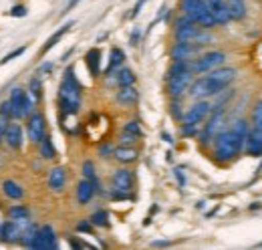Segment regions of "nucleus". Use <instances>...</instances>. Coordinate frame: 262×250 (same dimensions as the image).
<instances>
[{
    "mask_svg": "<svg viewBox=\"0 0 262 250\" xmlns=\"http://www.w3.org/2000/svg\"><path fill=\"white\" fill-rule=\"evenodd\" d=\"M244 141L246 137L238 135L232 127L226 129V131H218L216 137L212 139L214 143V157L218 161H232L234 157L240 156V152H244Z\"/></svg>",
    "mask_w": 262,
    "mask_h": 250,
    "instance_id": "nucleus-1",
    "label": "nucleus"
},
{
    "mask_svg": "<svg viewBox=\"0 0 262 250\" xmlns=\"http://www.w3.org/2000/svg\"><path fill=\"white\" fill-rule=\"evenodd\" d=\"M176 40L178 43H194V45L204 47V45L214 43V34L182 14V18L176 20Z\"/></svg>",
    "mask_w": 262,
    "mask_h": 250,
    "instance_id": "nucleus-2",
    "label": "nucleus"
},
{
    "mask_svg": "<svg viewBox=\"0 0 262 250\" xmlns=\"http://www.w3.org/2000/svg\"><path fill=\"white\" fill-rule=\"evenodd\" d=\"M180 10L184 16H188L192 23L200 25L202 29H214L216 27V20L214 16L210 14L208 6H206V0H182L180 2Z\"/></svg>",
    "mask_w": 262,
    "mask_h": 250,
    "instance_id": "nucleus-3",
    "label": "nucleus"
},
{
    "mask_svg": "<svg viewBox=\"0 0 262 250\" xmlns=\"http://www.w3.org/2000/svg\"><path fill=\"white\" fill-rule=\"evenodd\" d=\"M228 87H224L220 81H216L210 73L206 75H202V77H198L196 81H192L190 83V87H188V95L192 97V99H208V97H214V95H220L222 91H226Z\"/></svg>",
    "mask_w": 262,
    "mask_h": 250,
    "instance_id": "nucleus-4",
    "label": "nucleus"
},
{
    "mask_svg": "<svg viewBox=\"0 0 262 250\" xmlns=\"http://www.w3.org/2000/svg\"><path fill=\"white\" fill-rule=\"evenodd\" d=\"M224 62H226V53H222V51H208V53H202V55L194 57L190 61V67H192L194 75H204V73H208V71H212L216 67H222Z\"/></svg>",
    "mask_w": 262,
    "mask_h": 250,
    "instance_id": "nucleus-5",
    "label": "nucleus"
},
{
    "mask_svg": "<svg viewBox=\"0 0 262 250\" xmlns=\"http://www.w3.org/2000/svg\"><path fill=\"white\" fill-rule=\"evenodd\" d=\"M210 111H212V103L208 99H196V103L184 113L182 123H184V127H198L208 119Z\"/></svg>",
    "mask_w": 262,
    "mask_h": 250,
    "instance_id": "nucleus-6",
    "label": "nucleus"
},
{
    "mask_svg": "<svg viewBox=\"0 0 262 250\" xmlns=\"http://www.w3.org/2000/svg\"><path fill=\"white\" fill-rule=\"evenodd\" d=\"M222 121H224V107H214L212 105V111L208 115V123L204 125V129L200 131V143L202 145L212 143V139L216 137V133L222 127Z\"/></svg>",
    "mask_w": 262,
    "mask_h": 250,
    "instance_id": "nucleus-7",
    "label": "nucleus"
},
{
    "mask_svg": "<svg viewBox=\"0 0 262 250\" xmlns=\"http://www.w3.org/2000/svg\"><path fill=\"white\" fill-rule=\"evenodd\" d=\"M10 105H12V111H14V119H23V117H29L33 113V101L29 93L25 89H12L10 93Z\"/></svg>",
    "mask_w": 262,
    "mask_h": 250,
    "instance_id": "nucleus-8",
    "label": "nucleus"
},
{
    "mask_svg": "<svg viewBox=\"0 0 262 250\" xmlns=\"http://www.w3.org/2000/svg\"><path fill=\"white\" fill-rule=\"evenodd\" d=\"M29 248H45V250H55L59 248V240H57V232L53 226L45 224L38 228V232L34 234L33 242Z\"/></svg>",
    "mask_w": 262,
    "mask_h": 250,
    "instance_id": "nucleus-9",
    "label": "nucleus"
},
{
    "mask_svg": "<svg viewBox=\"0 0 262 250\" xmlns=\"http://www.w3.org/2000/svg\"><path fill=\"white\" fill-rule=\"evenodd\" d=\"M194 73H184V75H176L167 79V93L171 99H180L182 95L188 93V87L192 83Z\"/></svg>",
    "mask_w": 262,
    "mask_h": 250,
    "instance_id": "nucleus-10",
    "label": "nucleus"
},
{
    "mask_svg": "<svg viewBox=\"0 0 262 250\" xmlns=\"http://www.w3.org/2000/svg\"><path fill=\"white\" fill-rule=\"evenodd\" d=\"M27 131L33 143H40V139L47 135V121L42 113H31L29 115V123H27Z\"/></svg>",
    "mask_w": 262,
    "mask_h": 250,
    "instance_id": "nucleus-11",
    "label": "nucleus"
},
{
    "mask_svg": "<svg viewBox=\"0 0 262 250\" xmlns=\"http://www.w3.org/2000/svg\"><path fill=\"white\" fill-rule=\"evenodd\" d=\"M202 45H194V43H176L173 49L169 51L173 61H192L194 57L200 55Z\"/></svg>",
    "mask_w": 262,
    "mask_h": 250,
    "instance_id": "nucleus-12",
    "label": "nucleus"
},
{
    "mask_svg": "<svg viewBox=\"0 0 262 250\" xmlns=\"http://www.w3.org/2000/svg\"><path fill=\"white\" fill-rule=\"evenodd\" d=\"M244 152L252 157H262V129L258 127H250L246 133V141H244Z\"/></svg>",
    "mask_w": 262,
    "mask_h": 250,
    "instance_id": "nucleus-13",
    "label": "nucleus"
},
{
    "mask_svg": "<svg viewBox=\"0 0 262 250\" xmlns=\"http://www.w3.org/2000/svg\"><path fill=\"white\" fill-rule=\"evenodd\" d=\"M20 230H23V220H6V222L0 224V240L6 242V244L18 242Z\"/></svg>",
    "mask_w": 262,
    "mask_h": 250,
    "instance_id": "nucleus-14",
    "label": "nucleus"
},
{
    "mask_svg": "<svg viewBox=\"0 0 262 250\" xmlns=\"http://www.w3.org/2000/svg\"><path fill=\"white\" fill-rule=\"evenodd\" d=\"M111 184H113V192H123V194H127L133 190V184H135V176H133V172L131 170H117L115 174H113V178H111Z\"/></svg>",
    "mask_w": 262,
    "mask_h": 250,
    "instance_id": "nucleus-15",
    "label": "nucleus"
},
{
    "mask_svg": "<svg viewBox=\"0 0 262 250\" xmlns=\"http://www.w3.org/2000/svg\"><path fill=\"white\" fill-rule=\"evenodd\" d=\"M4 141L8 143V148L12 150H20L23 148V141H25V135H23V127L18 123H6L4 125V133H2Z\"/></svg>",
    "mask_w": 262,
    "mask_h": 250,
    "instance_id": "nucleus-16",
    "label": "nucleus"
},
{
    "mask_svg": "<svg viewBox=\"0 0 262 250\" xmlns=\"http://www.w3.org/2000/svg\"><path fill=\"white\" fill-rule=\"evenodd\" d=\"M206 6L210 10V14L214 16L216 25H228L230 12L226 6V0H206Z\"/></svg>",
    "mask_w": 262,
    "mask_h": 250,
    "instance_id": "nucleus-17",
    "label": "nucleus"
},
{
    "mask_svg": "<svg viewBox=\"0 0 262 250\" xmlns=\"http://www.w3.org/2000/svg\"><path fill=\"white\" fill-rule=\"evenodd\" d=\"M95 194H97V192H95V186H93L91 180L83 178V180L79 182V186H77V202H79L81 206H87V204L93 200Z\"/></svg>",
    "mask_w": 262,
    "mask_h": 250,
    "instance_id": "nucleus-18",
    "label": "nucleus"
},
{
    "mask_svg": "<svg viewBox=\"0 0 262 250\" xmlns=\"http://www.w3.org/2000/svg\"><path fill=\"white\" fill-rule=\"evenodd\" d=\"M117 103L123 105V107H131L139 101V91L133 87V85H127V87H119V91L115 95Z\"/></svg>",
    "mask_w": 262,
    "mask_h": 250,
    "instance_id": "nucleus-19",
    "label": "nucleus"
},
{
    "mask_svg": "<svg viewBox=\"0 0 262 250\" xmlns=\"http://www.w3.org/2000/svg\"><path fill=\"white\" fill-rule=\"evenodd\" d=\"M65 184H67V172L65 168H53L51 170V174H49V187L53 190V192H63L65 190Z\"/></svg>",
    "mask_w": 262,
    "mask_h": 250,
    "instance_id": "nucleus-20",
    "label": "nucleus"
},
{
    "mask_svg": "<svg viewBox=\"0 0 262 250\" xmlns=\"http://www.w3.org/2000/svg\"><path fill=\"white\" fill-rule=\"evenodd\" d=\"M226 6H228L230 20H244L246 14H248V8H246L244 0H226Z\"/></svg>",
    "mask_w": 262,
    "mask_h": 250,
    "instance_id": "nucleus-21",
    "label": "nucleus"
},
{
    "mask_svg": "<svg viewBox=\"0 0 262 250\" xmlns=\"http://www.w3.org/2000/svg\"><path fill=\"white\" fill-rule=\"evenodd\" d=\"M85 62H87V69L93 77L101 75V51L99 49H91L87 55H85Z\"/></svg>",
    "mask_w": 262,
    "mask_h": 250,
    "instance_id": "nucleus-22",
    "label": "nucleus"
},
{
    "mask_svg": "<svg viewBox=\"0 0 262 250\" xmlns=\"http://www.w3.org/2000/svg\"><path fill=\"white\" fill-rule=\"evenodd\" d=\"M2 192L10 200H20L25 196V187L20 186V184H16L14 180H4L2 182Z\"/></svg>",
    "mask_w": 262,
    "mask_h": 250,
    "instance_id": "nucleus-23",
    "label": "nucleus"
},
{
    "mask_svg": "<svg viewBox=\"0 0 262 250\" xmlns=\"http://www.w3.org/2000/svg\"><path fill=\"white\" fill-rule=\"evenodd\" d=\"M113 157L119 161V163H133L139 154L133 150V148H127V145H121V148H117V150H113Z\"/></svg>",
    "mask_w": 262,
    "mask_h": 250,
    "instance_id": "nucleus-24",
    "label": "nucleus"
},
{
    "mask_svg": "<svg viewBox=\"0 0 262 250\" xmlns=\"http://www.w3.org/2000/svg\"><path fill=\"white\" fill-rule=\"evenodd\" d=\"M125 61V53L119 49V47H113L111 53H109V67H107V75H111L113 71H117Z\"/></svg>",
    "mask_w": 262,
    "mask_h": 250,
    "instance_id": "nucleus-25",
    "label": "nucleus"
},
{
    "mask_svg": "<svg viewBox=\"0 0 262 250\" xmlns=\"http://www.w3.org/2000/svg\"><path fill=\"white\" fill-rule=\"evenodd\" d=\"M73 25H75V23H67V25H63L59 31L55 32V34H53V36H51V38L45 43V47L40 49V55H47V53H49V51H51V49H53V47H55V45H57V43L63 38V34H67V32H69V29H71Z\"/></svg>",
    "mask_w": 262,
    "mask_h": 250,
    "instance_id": "nucleus-26",
    "label": "nucleus"
},
{
    "mask_svg": "<svg viewBox=\"0 0 262 250\" xmlns=\"http://www.w3.org/2000/svg\"><path fill=\"white\" fill-rule=\"evenodd\" d=\"M38 145H40V156L45 157V159H55V157H57V150H55V145H53L51 135H45Z\"/></svg>",
    "mask_w": 262,
    "mask_h": 250,
    "instance_id": "nucleus-27",
    "label": "nucleus"
},
{
    "mask_svg": "<svg viewBox=\"0 0 262 250\" xmlns=\"http://www.w3.org/2000/svg\"><path fill=\"white\" fill-rule=\"evenodd\" d=\"M115 79H117V85H119V87L135 85V75H133V71H131V69H125V67H119Z\"/></svg>",
    "mask_w": 262,
    "mask_h": 250,
    "instance_id": "nucleus-28",
    "label": "nucleus"
},
{
    "mask_svg": "<svg viewBox=\"0 0 262 250\" xmlns=\"http://www.w3.org/2000/svg\"><path fill=\"white\" fill-rule=\"evenodd\" d=\"M89 222H91L93 226L105 228V226H109V214H107L105 210H97V212H93V214H91Z\"/></svg>",
    "mask_w": 262,
    "mask_h": 250,
    "instance_id": "nucleus-29",
    "label": "nucleus"
},
{
    "mask_svg": "<svg viewBox=\"0 0 262 250\" xmlns=\"http://www.w3.org/2000/svg\"><path fill=\"white\" fill-rule=\"evenodd\" d=\"M8 216L12 220H27L31 216V212H29L27 206H12V208L8 210Z\"/></svg>",
    "mask_w": 262,
    "mask_h": 250,
    "instance_id": "nucleus-30",
    "label": "nucleus"
},
{
    "mask_svg": "<svg viewBox=\"0 0 262 250\" xmlns=\"http://www.w3.org/2000/svg\"><path fill=\"white\" fill-rule=\"evenodd\" d=\"M29 91H31V95H33L34 99H40V97H42V83H40V79H38V77L31 79Z\"/></svg>",
    "mask_w": 262,
    "mask_h": 250,
    "instance_id": "nucleus-31",
    "label": "nucleus"
},
{
    "mask_svg": "<svg viewBox=\"0 0 262 250\" xmlns=\"http://www.w3.org/2000/svg\"><path fill=\"white\" fill-rule=\"evenodd\" d=\"M83 178L87 180H95L97 178V172H95V163L93 161H83Z\"/></svg>",
    "mask_w": 262,
    "mask_h": 250,
    "instance_id": "nucleus-32",
    "label": "nucleus"
},
{
    "mask_svg": "<svg viewBox=\"0 0 262 250\" xmlns=\"http://www.w3.org/2000/svg\"><path fill=\"white\" fill-rule=\"evenodd\" d=\"M0 117H2L4 121H8V119H14V111H12V105H10V101H4V103H0Z\"/></svg>",
    "mask_w": 262,
    "mask_h": 250,
    "instance_id": "nucleus-33",
    "label": "nucleus"
},
{
    "mask_svg": "<svg viewBox=\"0 0 262 250\" xmlns=\"http://www.w3.org/2000/svg\"><path fill=\"white\" fill-rule=\"evenodd\" d=\"M252 125L262 129V101H258L256 107L252 109Z\"/></svg>",
    "mask_w": 262,
    "mask_h": 250,
    "instance_id": "nucleus-34",
    "label": "nucleus"
},
{
    "mask_svg": "<svg viewBox=\"0 0 262 250\" xmlns=\"http://www.w3.org/2000/svg\"><path fill=\"white\" fill-rule=\"evenodd\" d=\"M123 131H125V133H129V135H135V137H141V135H143V131H141V127H139L137 121H129V123H125L123 125Z\"/></svg>",
    "mask_w": 262,
    "mask_h": 250,
    "instance_id": "nucleus-35",
    "label": "nucleus"
},
{
    "mask_svg": "<svg viewBox=\"0 0 262 250\" xmlns=\"http://www.w3.org/2000/svg\"><path fill=\"white\" fill-rule=\"evenodd\" d=\"M6 14H8V16H16V18H20V16H27V14H29V8L23 6V4H18V6H14L12 10H8Z\"/></svg>",
    "mask_w": 262,
    "mask_h": 250,
    "instance_id": "nucleus-36",
    "label": "nucleus"
},
{
    "mask_svg": "<svg viewBox=\"0 0 262 250\" xmlns=\"http://www.w3.org/2000/svg\"><path fill=\"white\" fill-rule=\"evenodd\" d=\"M25 51H27V45H25V47H18V49H14L12 53H8V55H4V59L0 61V65H4V62H8V61H12V59H16V57H18V55H23Z\"/></svg>",
    "mask_w": 262,
    "mask_h": 250,
    "instance_id": "nucleus-37",
    "label": "nucleus"
},
{
    "mask_svg": "<svg viewBox=\"0 0 262 250\" xmlns=\"http://www.w3.org/2000/svg\"><path fill=\"white\" fill-rule=\"evenodd\" d=\"M77 230L91 234V232H93V224H91V222H79V224H77Z\"/></svg>",
    "mask_w": 262,
    "mask_h": 250,
    "instance_id": "nucleus-38",
    "label": "nucleus"
},
{
    "mask_svg": "<svg viewBox=\"0 0 262 250\" xmlns=\"http://www.w3.org/2000/svg\"><path fill=\"white\" fill-rule=\"evenodd\" d=\"M139 38H141V31H139V29H133V32H131V36H129L131 47H137V45H139Z\"/></svg>",
    "mask_w": 262,
    "mask_h": 250,
    "instance_id": "nucleus-39",
    "label": "nucleus"
},
{
    "mask_svg": "<svg viewBox=\"0 0 262 250\" xmlns=\"http://www.w3.org/2000/svg\"><path fill=\"white\" fill-rule=\"evenodd\" d=\"M171 115H173L176 119H182V117H184V115H182V105L178 103V99H176V103L171 105Z\"/></svg>",
    "mask_w": 262,
    "mask_h": 250,
    "instance_id": "nucleus-40",
    "label": "nucleus"
},
{
    "mask_svg": "<svg viewBox=\"0 0 262 250\" xmlns=\"http://www.w3.org/2000/svg\"><path fill=\"white\" fill-rule=\"evenodd\" d=\"M145 2H147V0H137V4H135V6H133V10H131V18H135V16H137V14H139V12H141V6H143V4H145Z\"/></svg>",
    "mask_w": 262,
    "mask_h": 250,
    "instance_id": "nucleus-41",
    "label": "nucleus"
},
{
    "mask_svg": "<svg viewBox=\"0 0 262 250\" xmlns=\"http://www.w3.org/2000/svg\"><path fill=\"white\" fill-rule=\"evenodd\" d=\"M139 137H135V135H129V133H121V143H133V141H137Z\"/></svg>",
    "mask_w": 262,
    "mask_h": 250,
    "instance_id": "nucleus-42",
    "label": "nucleus"
},
{
    "mask_svg": "<svg viewBox=\"0 0 262 250\" xmlns=\"http://www.w3.org/2000/svg\"><path fill=\"white\" fill-rule=\"evenodd\" d=\"M99 154H101V157H109V154H113V148L111 145H101Z\"/></svg>",
    "mask_w": 262,
    "mask_h": 250,
    "instance_id": "nucleus-43",
    "label": "nucleus"
},
{
    "mask_svg": "<svg viewBox=\"0 0 262 250\" xmlns=\"http://www.w3.org/2000/svg\"><path fill=\"white\" fill-rule=\"evenodd\" d=\"M69 244H71L73 248H85V244L79 242V240H75V238H69Z\"/></svg>",
    "mask_w": 262,
    "mask_h": 250,
    "instance_id": "nucleus-44",
    "label": "nucleus"
},
{
    "mask_svg": "<svg viewBox=\"0 0 262 250\" xmlns=\"http://www.w3.org/2000/svg\"><path fill=\"white\" fill-rule=\"evenodd\" d=\"M79 2H81V0H69V4H67V8L63 10V12H69V10H73V8H75Z\"/></svg>",
    "mask_w": 262,
    "mask_h": 250,
    "instance_id": "nucleus-45",
    "label": "nucleus"
},
{
    "mask_svg": "<svg viewBox=\"0 0 262 250\" xmlns=\"http://www.w3.org/2000/svg\"><path fill=\"white\" fill-rule=\"evenodd\" d=\"M176 178H178L180 186H184V184H186V180H184V176H182V172H180V170H176Z\"/></svg>",
    "mask_w": 262,
    "mask_h": 250,
    "instance_id": "nucleus-46",
    "label": "nucleus"
},
{
    "mask_svg": "<svg viewBox=\"0 0 262 250\" xmlns=\"http://www.w3.org/2000/svg\"><path fill=\"white\" fill-rule=\"evenodd\" d=\"M49 71H53V65L51 62H47V65L40 67V73H49Z\"/></svg>",
    "mask_w": 262,
    "mask_h": 250,
    "instance_id": "nucleus-47",
    "label": "nucleus"
},
{
    "mask_svg": "<svg viewBox=\"0 0 262 250\" xmlns=\"http://www.w3.org/2000/svg\"><path fill=\"white\" fill-rule=\"evenodd\" d=\"M167 244H169V242H165V240H160V242H154L151 246H167Z\"/></svg>",
    "mask_w": 262,
    "mask_h": 250,
    "instance_id": "nucleus-48",
    "label": "nucleus"
},
{
    "mask_svg": "<svg viewBox=\"0 0 262 250\" xmlns=\"http://www.w3.org/2000/svg\"><path fill=\"white\" fill-rule=\"evenodd\" d=\"M164 139H165V141H167V143H171V141H173V139H171V137H169L167 133H164Z\"/></svg>",
    "mask_w": 262,
    "mask_h": 250,
    "instance_id": "nucleus-49",
    "label": "nucleus"
},
{
    "mask_svg": "<svg viewBox=\"0 0 262 250\" xmlns=\"http://www.w3.org/2000/svg\"><path fill=\"white\" fill-rule=\"evenodd\" d=\"M2 133H4V127H2V123H0V143H2Z\"/></svg>",
    "mask_w": 262,
    "mask_h": 250,
    "instance_id": "nucleus-50",
    "label": "nucleus"
}]
</instances>
